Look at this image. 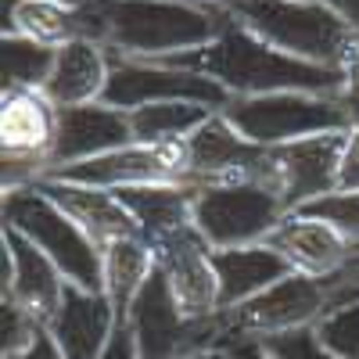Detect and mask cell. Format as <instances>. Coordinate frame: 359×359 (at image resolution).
I'll use <instances>...</instances> for the list:
<instances>
[{"label": "cell", "mask_w": 359, "mask_h": 359, "mask_svg": "<svg viewBox=\"0 0 359 359\" xmlns=\"http://www.w3.org/2000/svg\"><path fill=\"white\" fill-rule=\"evenodd\" d=\"M226 15V11H223ZM158 65L187 69L205 79L219 83L230 97H262V94H316L334 97L341 86V72L331 65H313L302 57H291L277 47L262 43L245 25H237L230 15L212 43H205L191 54L165 57Z\"/></svg>", "instance_id": "cell-1"}, {"label": "cell", "mask_w": 359, "mask_h": 359, "mask_svg": "<svg viewBox=\"0 0 359 359\" xmlns=\"http://www.w3.org/2000/svg\"><path fill=\"white\" fill-rule=\"evenodd\" d=\"M101 43L133 62H165L191 54L219 36L226 22L216 8H198L187 0H97Z\"/></svg>", "instance_id": "cell-2"}, {"label": "cell", "mask_w": 359, "mask_h": 359, "mask_svg": "<svg viewBox=\"0 0 359 359\" xmlns=\"http://www.w3.org/2000/svg\"><path fill=\"white\" fill-rule=\"evenodd\" d=\"M262 43L313 65L338 69L355 29L331 4H291V0H226L219 8Z\"/></svg>", "instance_id": "cell-3"}, {"label": "cell", "mask_w": 359, "mask_h": 359, "mask_svg": "<svg viewBox=\"0 0 359 359\" xmlns=\"http://www.w3.org/2000/svg\"><path fill=\"white\" fill-rule=\"evenodd\" d=\"M126 327L137 341L140 359H187L201 352H223L226 345H233L226 313L219 309L212 316H187L176 306L158 269L133 298Z\"/></svg>", "instance_id": "cell-4"}, {"label": "cell", "mask_w": 359, "mask_h": 359, "mask_svg": "<svg viewBox=\"0 0 359 359\" xmlns=\"http://www.w3.org/2000/svg\"><path fill=\"white\" fill-rule=\"evenodd\" d=\"M0 216H4V226L25 233L36 248H43L47 259L62 269V277L69 284H76L83 291H104V255H101V248L36 187L4 191Z\"/></svg>", "instance_id": "cell-5"}, {"label": "cell", "mask_w": 359, "mask_h": 359, "mask_svg": "<svg viewBox=\"0 0 359 359\" xmlns=\"http://www.w3.org/2000/svg\"><path fill=\"white\" fill-rule=\"evenodd\" d=\"M287 216L284 201L262 184H208L198 187L194 230L212 252L262 245Z\"/></svg>", "instance_id": "cell-6"}, {"label": "cell", "mask_w": 359, "mask_h": 359, "mask_svg": "<svg viewBox=\"0 0 359 359\" xmlns=\"http://www.w3.org/2000/svg\"><path fill=\"white\" fill-rule=\"evenodd\" d=\"M223 115L237 126L245 140L259 147H280L291 140H306L320 133H341L352 118L334 104V97L316 94H262V97H233Z\"/></svg>", "instance_id": "cell-7"}, {"label": "cell", "mask_w": 359, "mask_h": 359, "mask_svg": "<svg viewBox=\"0 0 359 359\" xmlns=\"http://www.w3.org/2000/svg\"><path fill=\"white\" fill-rule=\"evenodd\" d=\"M54 137H57V104L43 90H4V97H0L4 191L29 187L47 172Z\"/></svg>", "instance_id": "cell-8"}, {"label": "cell", "mask_w": 359, "mask_h": 359, "mask_svg": "<svg viewBox=\"0 0 359 359\" xmlns=\"http://www.w3.org/2000/svg\"><path fill=\"white\" fill-rule=\"evenodd\" d=\"M345 137H348V130L291 140L280 147H266L259 184L273 191L284 201L287 212H298L309 201L334 194L341 155H345Z\"/></svg>", "instance_id": "cell-9"}, {"label": "cell", "mask_w": 359, "mask_h": 359, "mask_svg": "<svg viewBox=\"0 0 359 359\" xmlns=\"http://www.w3.org/2000/svg\"><path fill=\"white\" fill-rule=\"evenodd\" d=\"M230 334L237 338H277V334H291V331H309L316 327L327 313H331V287L323 280L291 273L284 280H277L273 287H266L262 294L248 298L237 309H223Z\"/></svg>", "instance_id": "cell-10"}, {"label": "cell", "mask_w": 359, "mask_h": 359, "mask_svg": "<svg viewBox=\"0 0 359 359\" xmlns=\"http://www.w3.org/2000/svg\"><path fill=\"white\" fill-rule=\"evenodd\" d=\"M104 104L111 108H144V104H165V101H191L212 111H223L233 97L212 79H205L187 69H169L158 62H133V57L111 54V72L104 86Z\"/></svg>", "instance_id": "cell-11"}, {"label": "cell", "mask_w": 359, "mask_h": 359, "mask_svg": "<svg viewBox=\"0 0 359 359\" xmlns=\"http://www.w3.org/2000/svg\"><path fill=\"white\" fill-rule=\"evenodd\" d=\"M47 176L101 187V191H123V187H144V184H180V180H187V158H184V144H126L108 155L54 169Z\"/></svg>", "instance_id": "cell-12"}, {"label": "cell", "mask_w": 359, "mask_h": 359, "mask_svg": "<svg viewBox=\"0 0 359 359\" xmlns=\"http://www.w3.org/2000/svg\"><path fill=\"white\" fill-rule=\"evenodd\" d=\"M266 147L245 140L223 111H212L205 123L184 140L187 184H259Z\"/></svg>", "instance_id": "cell-13"}, {"label": "cell", "mask_w": 359, "mask_h": 359, "mask_svg": "<svg viewBox=\"0 0 359 359\" xmlns=\"http://www.w3.org/2000/svg\"><path fill=\"white\" fill-rule=\"evenodd\" d=\"M155 269L165 277L176 306L187 316H212L219 313V273L212 262V248L194 226L165 233L151 245Z\"/></svg>", "instance_id": "cell-14"}, {"label": "cell", "mask_w": 359, "mask_h": 359, "mask_svg": "<svg viewBox=\"0 0 359 359\" xmlns=\"http://www.w3.org/2000/svg\"><path fill=\"white\" fill-rule=\"evenodd\" d=\"M0 252H4V280H0V294L18 302L25 313H33L43 327L54 320V313L62 309V298L69 280L62 277L43 248H36L25 233L4 226L0 230Z\"/></svg>", "instance_id": "cell-15"}, {"label": "cell", "mask_w": 359, "mask_h": 359, "mask_svg": "<svg viewBox=\"0 0 359 359\" xmlns=\"http://www.w3.org/2000/svg\"><path fill=\"white\" fill-rule=\"evenodd\" d=\"M262 245L273 248L291 266V273H302V277H313V280L338 277L359 255V248L338 226L323 223L316 216H306V212H287L280 219V226L269 233Z\"/></svg>", "instance_id": "cell-16"}, {"label": "cell", "mask_w": 359, "mask_h": 359, "mask_svg": "<svg viewBox=\"0 0 359 359\" xmlns=\"http://www.w3.org/2000/svg\"><path fill=\"white\" fill-rule=\"evenodd\" d=\"M126 144H133L130 111L111 108L104 101L57 108V137H54L50 158H47V172L86 162V158H97V155H108L115 147H126Z\"/></svg>", "instance_id": "cell-17"}, {"label": "cell", "mask_w": 359, "mask_h": 359, "mask_svg": "<svg viewBox=\"0 0 359 359\" xmlns=\"http://www.w3.org/2000/svg\"><path fill=\"white\" fill-rule=\"evenodd\" d=\"M29 187H36L43 198H50L101 252H104L111 241H123V237H140V226H137L133 212H130L123 201H118L115 191L72 184V180H54V176H40L36 184H29Z\"/></svg>", "instance_id": "cell-18"}, {"label": "cell", "mask_w": 359, "mask_h": 359, "mask_svg": "<svg viewBox=\"0 0 359 359\" xmlns=\"http://www.w3.org/2000/svg\"><path fill=\"white\" fill-rule=\"evenodd\" d=\"M0 33L25 36L54 50L72 40L101 43L97 0H90L86 8H65V4H50V0H0Z\"/></svg>", "instance_id": "cell-19"}, {"label": "cell", "mask_w": 359, "mask_h": 359, "mask_svg": "<svg viewBox=\"0 0 359 359\" xmlns=\"http://www.w3.org/2000/svg\"><path fill=\"white\" fill-rule=\"evenodd\" d=\"M115 327H118V316L104 291H83V287L69 284L62 309L54 313L47 331L57 341L65 359H101L115 334Z\"/></svg>", "instance_id": "cell-20"}, {"label": "cell", "mask_w": 359, "mask_h": 359, "mask_svg": "<svg viewBox=\"0 0 359 359\" xmlns=\"http://www.w3.org/2000/svg\"><path fill=\"white\" fill-rule=\"evenodd\" d=\"M111 72V50L97 40H72L65 47H57L50 79L43 86V94L57 108H76V104H94L104 97Z\"/></svg>", "instance_id": "cell-21"}, {"label": "cell", "mask_w": 359, "mask_h": 359, "mask_svg": "<svg viewBox=\"0 0 359 359\" xmlns=\"http://www.w3.org/2000/svg\"><path fill=\"white\" fill-rule=\"evenodd\" d=\"M212 262L219 273V309H237L266 287H273L277 280L291 277V266L269 245L223 248L212 252Z\"/></svg>", "instance_id": "cell-22"}, {"label": "cell", "mask_w": 359, "mask_h": 359, "mask_svg": "<svg viewBox=\"0 0 359 359\" xmlns=\"http://www.w3.org/2000/svg\"><path fill=\"white\" fill-rule=\"evenodd\" d=\"M115 194L133 212L147 245H155L165 233L194 226L198 184H187V180H180V184H144V187H123Z\"/></svg>", "instance_id": "cell-23"}, {"label": "cell", "mask_w": 359, "mask_h": 359, "mask_svg": "<svg viewBox=\"0 0 359 359\" xmlns=\"http://www.w3.org/2000/svg\"><path fill=\"white\" fill-rule=\"evenodd\" d=\"M101 255H104V294L118 323H126L133 298L140 294L147 277L155 273V252L144 237H123V241H111Z\"/></svg>", "instance_id": "cell-24"}, {"label": "cell", "mask_w": 359, "mask_h": 359, "mask_svg": "<svg viewBox=\"0 0 359 359\" xmlns=\"http://www.w3.org/2000/svg\"><path fill=\"white\" fill-rule=\"evenodd\" d=\"M212 108L191 104V101H165V104H144L130 111L133 144H184Z\"/></svg>", "instance_id": "cell-25"}, {"label": "cell", "mask_w": 359, "mask_h": 359, "mask_svg": "<svg viewBox=\"0 0 359 359\" xmlns=\"http://www.w3.org/2000/svg\"><path fill=\"white\" fill-rule=\"evenodd\" d=\"M54 47L33 43L25 36H0V72L4 90H43L54 69Z\"/></svg>", "instance_id": "cell-26"}, {"label": "cell", "mask_w": 359, "mask_h": 359, "mask_svg": "<svg viewBox=\"0 0 359 359\" xmlns=\"http://www.w3.org/2000/svg\"><path fill=\"white\" fill-rule=\"evenodd\" d=\"M316 341L338 355V359H359V302L334 306L316 327H313Z\"/></svg>", "instance_id": "cell-27"}, {"label": "cell", "mask_w": 359, "mask_h": 359, "mask_svg": "<svg viewBox=\"0 0 359 359\" xmlns=\"http://www.w3.org/2000/svg\"><path fill=\"white\" fill-rule=\"evenodd\" d=\"M40 320L33 313H25L11 298H0V355L11 359L18 352H25L33 345V338L40 334Z\"/></svg>", "instance_id": "cell-28"}, {"label": "cell", "mask_w": 359, "mask_h": 359, "mask_svg": "<svg viewBox=\"0 0 359 359\" xmlns=\"http://www.w3.org/2000/svg\"><path fill=\"white\" fill-rule=\"evenodd\" d=\"M298 212L316 216V219H323V223L338 226L348 241L359 248V191H352V194L334 191V194H327V198H320V201H309L306 208H298Z\"/></svg>", "instance_id": "cell-29"}, {"label": "cell", "mask_w": 359, "mask_h": 359, "mask_svg": "<svg viewBox=\"0 0 359 359\" xmlns=\"http://www.w3.org/2000/svg\"><path fill=\"white\" fill-rule=\"evenodd\" d=\"M262 345L273 352L277 359H338V355H331V352L316 341L313 327H309V331H291V334L266 338Z\"/></svg>", "instance_id": "cell-30"}, {"label": "cell", "mask_w": 359, "mask_h": 359, "mask_svg": "<svg viewBox=\"0 0 359 359\" xmlns=\"http://www.w3.org/2000/svg\"><path fill=\"white\" fill-rule=\"evenodd\" d=\"M338 72H341V86H338V94H334V104L352 118V123H359V33L348 43Z\"/></svg>", "instance_id": "cell-31"}, {"label": "cell", "mask_w": 359, "mask_h": 359, "mask_svg": "<svg viewBox=\"0 0 359 359\" xmlns=\"http://www.w3.org/2000/svg\"><path fill=\"white\" fill-rule=\"evenodd\" d=\"M338 191H345V194L359 191V123H352L348 137H345V155H341V169H338Z\"/></svg>", "instance_id": "cell-32"}, {"label": "cell", "mask_w": 359, "mask_h": 359, "mask_svg": "<svg viewBox=\"0 0 359 359\" xmlns=\"http://www.w3.org/2000/svg\"><path fill=\"white\" fill-rule=\"evenodd\" d=\"M327 287H331V309L334 306H348V302H359V255L341 269L338 277L323 280Z\"/></svg>", "instance_id": "cell-33"}, {"label": "cell", "mask_w": 359, "mask_h": 359, "mask_svg": "<svg viewBox=\"0 0 359 359\" xmlns=\"http://www.w3.org/2000/svg\"><path fill=\"white\" fill-rule=\"evenodd\" d=\"M101 359H140V355H137V341H133V334H130L126 323L115 327V334H111V341H108V348H104Z\"/></svg>", "instance_id": "cell-34"}, {"label": "cell", "mask_w": 359, "mask_h": 359, "mask_svg": "<svg viewBox=\"0 0 359 359\" xmlns=\"http://www.w3.org/2000/svg\"><path fill=\"white\" fill-rule=\"evenodd\" d=\"M11 359H65V355H62V348H57V341L50 338L47 327H40V334L33 338V345H29L25 352H18V355H11Z\"/></svg>", "instance_id": "cell-35"}, {"label": "cell", "mask_w": 359, "mask_h": 359, "mask_svg": "<svg viewBox=\"0 0 359 359\" xmlns=\"http://www.w3.org/2000/svg\"><path fill=\"white\" fill-rule=\"evenodd\" d=\"M223 355L226 359H277L273 352H269L262 341H255V338H237L233 345L223 348Z\"/></svg>", "instance_id": "cell-36"}, {"label": "cell", "mask_w": 359, "mask_h": 359, "mask_svg": "<svg viewBox=\"0 0 359 359\" xmlns=\"http://www.w3.org/2000/svg\"><path fill=\"white\" fill-rule=\"evenodd\" d=\"M331 8L355 29V33H359V0H331Z\"/></svg>", "instance_id": "cell-37"}, {"label": "cell", "mask_w": 359, "mask_h": 359, "mask_svg": "<svg viewBox=\"0 0 359 359\" xmlns=\"http://www.w3.org/2000/svg\"><path fill=\"white\" fill-rule=\"evenodd\" d=\"M187 4H198V8H216V11H219V8L226 4V0H187Z\"/></svg>", "instance_id": "cell-38"}, {"label": "cell", "mask_w": 359, "mask_h": 359, "mask_svg": "<svg viewBox=\"0 0 359 359\" xmlns=\"http://www.w3.org/2000/svg\"><path fill=\"white\" fill-rule=\"evenodd\" d=\"M50 4H65V8H86L90 0H50Z\"/></svg>", "instance_id": "cell-39"}, {"label": "cell", "mask_w": 359, "mask_h": 359, "mask_svg": "<svg viewBox=\"0 0 359 359\" xmlns=\"http://www.w3.org/2000/svg\"><path fill=\"white\" fill-rule=\"evenodd\" d=\"M187 359H226L223 352H201V355H187Z\"/></svg>", "instance_id": "cell-40"}, {"label": "cell", "mask_w": 359, "mask_h": 359, "mask_svg": "<svg viewBox=\"0 0 359 359\" xmlns=\"http://www.w3.org/2000/svg\"><path fill=\"white\" fill-rule=\"evenodd\" d=\"M291 4H331V0H291Z\"/></svg>", "instance_id": "cell-41"}]
</instances>
